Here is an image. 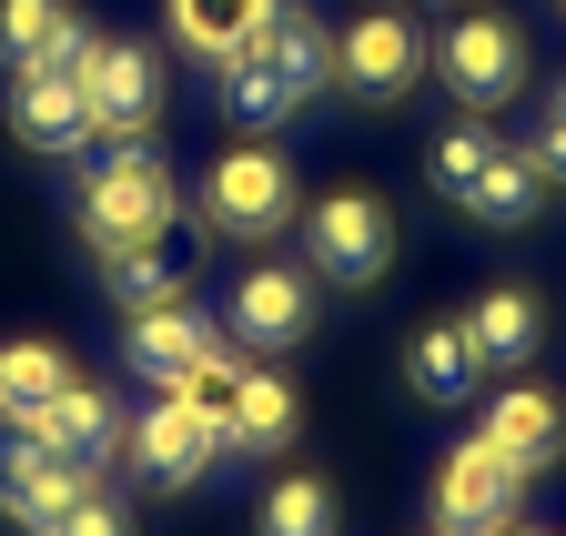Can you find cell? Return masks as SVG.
Instances as JSON below:
<instances>
[{"label": "cell", "mask_w": 566, "mask_h": 536, "mask_svg": "<svg viewBox=\"0 0 566 536\" xmlns=\"http://www.w3.org/2000/svg\"><path fill=\"white\" fill-rule=\"evenodd\" d=\"M212 72H223V122H233V132H273L283 112L304 102L294 82H283V61H273L263 41H253V51H233V61H212Z\"/></svg>", "instance_id": "20"}, {"label": "cell", "mask_w": 566, "mask_h": 536, "mask_svg": "<svg viewBox=\"0 0 566 536\" xmlns=\"http://www.w3.org/2000/svg\"><path fill=\"white\" fill-rule=\"evenodd\" d=\"M465 213H475V223H495V233L536 223V213H546V172H536L516 143H495V162H485V172H475V192H465Z\"/></svg>", "instance_id": "21"}, {"label": "cell", "mask_w": 566, "mask_h": 536, "mask_svg": "<svg viewBox=\"0 0 566 536\" xmlns=\"http://www.w3.org/2000/svg\"><path fill=\"white\" fill-rule=\"evenodd\" d=\"M506 536H546V526H506Z\"/></svg>", "instance_id": "30"}, {"label": "cell", "mask_w": 566, "mask_h": 536, "mask_svg": "<svg viewBox=\"0 0 566 536\" xmlns=\"http://www.w3.org/2000/svg\"><path fill=\"white\" fill-rule=\"evenodd\" d=\"M485 162H495V132H485V112L446 122V132H436V153H424V172H436V192H446V203H465Z\"/></svg>", "instance_id": "25"}, {"label": "cell", "mask_w": 566, "mask_h": 536, "mask_svg": "<svg viewBox=\"0 0 566 536\" xmlns=\"http://www.w3.org/2000/svg\"><path fill=\"white\" fill-rule=\"evenodd\" d=\"M294 435H304V406H294V385H283V375H263V365H243L233 406H223V445H243V455H283Z\"/></svg>", "instance_id": "18"}, {"label": "cell", "mask_w": 566, "mask_h": 536, "mask_svg": "<svg viewBox=\"0 0 566 536\" xmlns=\"http://www.w3.org/2000/svg\"><path fill=\"white\" fill-rule=\"evenodd\" d=\"M11 132H21V153H41V162L82 153V143H92L82 72H11Z\"/></svg>", "instance_id": "14"}, {"label": "cell", "mask_w": 566, "mask_h": 536, "mask_svg": "<svg viewBox=\"0 0 566 536\" xmlns=\"http://www.w3.org/2000/svg\"><path fill=\"white\" fill-rule=\"evenodd\" d=\"M41 536H132V506H122L112 486H82V496H71Z\"/></svg>", "instance_id": "27"}, {"label": "cell", "mask_w": 566, "mask_h": 536, "mask_svg": "<svg viewBox=\"0 0 566 536\" xmlns=\"http://www.w3.org/2000/svg\"><path fill=\"white\" fill-rule=\"evenodd\" d=\"M253 526L263 536H334V486L324 476H273V496H263Z\"/></svg>", "instance_id": "26"}, {"label": "cell", "mask_w": 566, "mask_h": 536, "mask_svg": "<svg viewBox=\"0 0 566 536\" xmlns=\"http://www.w3.org/2000/svg\"><path fill=\"white\" fill-rule=\"evenodd\" d=\"M495 455H506V465H526V476H546V465L566 455V406H556V395L546 385H506V395H495V406H485V425H475Z\"/></svg>", "instance_id": "17"}, {"label": "cell", "mask_w": 566, "mask_h": 536, "mask_svg": "<svg viewBox=\"0 0 566 536\" xmlns=\"http://www.w3.org/2000/svg\"><path fill=\"white\" fill-rule=\"evenodd\" d=\"M294 213H304L294 203V162H283L273 143H233L223 162L202 172V233H223V243H263Z\"/></svg>", "instance_id": "3"}, {"label": "cell", "mask_w": 566, "mask_h": 536, "mask_svg": "<svg viewBox=\"0 0 566 536\" xmlns=\"http://www.w3.org/2000/svg\"><path fill=\"white\" fill-rule=\"evenodd\" d=\"M223 334L243 355H294L314 334V274L304 263H253V274L233 284V304H223Z\"/></svg>", "instance_id": "9"}, {"label": "cell", "mask_w": 566, "mask_h": 536, "mask_svg": "<svg viewBox=\"0 0 566 536\" xmlns=\"http://www.w3.org/2000/svg\"><path fill=\"white\" fill-rule=\"evenodd\" d=\"M436 82L465 102V112H495L526 92V31L506 11H465L446 41H436Z\"/></svg>", "instance_id": "7"}, {"label": "cell", "mask_w": 566, "mask_h": 536, "mask_svg": "<svg viewBox=\"0 0 566 536\" xmlns=\"http://www.w3.org/2000/svg\"><path fill=\"white\" fill-rule=\"evenodd\" d=\"M263 51L283 61V82H294V92H324L334 82V41H324V21L304 11V0H283V11L263 21Z\"/></svg>", "instance_id": "24"}, {"label": "cell", "mask_w": 566, "mask_h": 536, "mask_svg": "<svg viewBox=\"0 0 566 536\" xmlns=\"http://www.w3.org/2000/svg\"><path fill=\"white\" fill-rule=\"evenodd\" d=\"M71 213H82V243L92 253H122L142 233H163L182 203H172V172L153 143H102V162L82 172V192H71Z\"/></svg>", "instance_id": "1"}, {"label": "cell", "mask_w": 566, "mask_h": 536, "mask_svg": "<svg viewBox=\"0 0 566 536\" xmlns=\"http://www.w3.org/2000/svg\"><path fill=\"white\" fill-rule=\"evenodd\" d=\"M82 486H102V476H82V465H61L31 425H0V516H21L31 536L82 496Z\"/></svg>", "instance_id": "13"}, {"label": "cell", "mask_w": 566, "mask_h": 536, "mask_svg": "<svg viewBox=\"0 0 566 536\" xmlns=\"http://www.w3.org/2000/svg\"><path fill=\"white\" fill-rule=\"evenodd\" d=\"M455 324H465V345H475L485 375H516V365H536V345H546V304H536L526 284H485Z\"/></svg>", "instance_id": "15"}, {"label": "cell", "mask_w": 566, "mask_h": 536, "mask_svg": "<svg viewBox=\"0 0 566 536\" xmlns=\"http://www.w3.org/2000/svg\"><path fill=\"white\" fill-rule=\"evenodd\" d=\"M202 223H163V233H142V243H122V253H102V284L142 314V304H182V284H192V263H202Z\"/></svg>", "instance_id": "12"}, {"label": "cell", "mask_w": 566, "mask_h": 536, "mask_svg": "<svg viewBox=\"0 0 566 536\" xmlns=\"http://www.w3.org/2000/svg\"><path fill=\"white\" fill-rule=\"evenodd\" d=\"M526 162H536L546 182H566V122H536V143H526Z\"/></svg>", "instance_id": "28"}, {"label": "cell", "mask_w": 566, "mask_h": 536, "mask_svg": "<svg viewBox=\"0 0 566 536\" xmlns=\"http://www.w3.org/2000/svg\"><path fill=\"white\" fill-rule=\"evenodd\" d=\"M71 375H82V365H71L61 345H41V334H31V345H0V425H31Z\"/></svg>", "instance_id": "22"}, {"label": "cell", "mask_w": 566, "mask_h": 536, "mask_svg": "<svg viewBox=\"0 0 566 536\" xmlns=\"http://www.w3.org/2000/svg\"><path fill=\"white\" fill-rule=\"evenodd\" d=\"M82 51L92 31L71 0H0V61L11 72H82Z\"/></svg>", "instance_id": "16"}, {"label": "cell", "mask_w": 566, "mask_h": 536, "mask_svg": "<svg viewBox=\"0 0 566 536\" xmlns=\"http://www.w3.org/2000/svg\"><path fill=\"white\" fill-rule=\"evenodd\" d=\"M385 263H395V213L375 192H324V203H304V274L314 284L365 294V284H385Z\"/></svg>", "instance_id": "4"}, {"label": "cell", "mask_w": 566, "mask_h": 536, "mask_svg": "<svg viewBox=\"0 0 566 536\" xmlns=\"http://www.w3.org/2000/svg\"><path fill=\"white\" fill-rule=\"evenodd\" d=\"M31 435H41L61 465H82V476H112V465H122V406H112L92 375H71L51 406L31 416Z\"/></svg>", "instance_id": "11"}, {"label": "cell", "mask_w": 566, "mask_h": 536, "mask_svg": "<svg viewBox=\"0 0 566 536\" xmlns=\"http://www.w3.org/2000/svg\"><path fill=\"white\" fill-rule=\"evenodd\" d=\"M405 375H415L424 406H465L485 365H475V345H465V324H424V334H415V355H405Z\"/></svg>", "instance_id": "23"}, {"label": "cell", "mask_w": 566, "mask_h": 536, "mask_svg": "<svg viewBox=\"0 0 566 536\" xmlns=\"http://www.w3.org/2000/svg\"><path fill=\"white\" fill-rule=\"evenodd\" d=\"M424 72H436V41H424L405 11H365L334 41V92H354V102H405Z\"/></svg>", "instance_id": "5"}, {"label": "cell", "mask_w": 566, "mask_h": 536, "mask_svg": "<svg viewBox=\"0 0 566 536\" xmlns=\"http://www.w3.org/2000/svg\"><path fill=\"white\" fill-rule=\"evenodd\" d=\"M223 345H233V334L212 324V314H192V304H142V314L122 324V365L153 385V395H172L182 375H202Z\"/></svg>", "instance_id": "10"}, {"label": "cell", "mask_w": 566, "mask_h": 536, "mask_svg": "<svg viewBox=\"0 0 566 536\" xmlns=\"http://www.w3.org/2000/svg\"><path fill=\"white\" fill-rule=\"evenodd\" d=\"M82 112H92V143H142L163 122V51L92 41L82 51Z\"/></svg>", "instance_id": "6"}, {"label": "cell", "mask_w": 566, "mask_h": 536, "mask_svg": "<svg viewBox=\"0 0 566 536\" xmlns=\"http://www.w3.org/2000/svg\"><path fill=\"white\" fill-rule=\"evenodd\" d=\"M273 11H283V0H163L172 41H182V51H202V61H233V51H253Z\"/></svg>", "instance_id": "19"}, {"label": "cell", "mask_w": 566, "mask_h": 536, "mask_svg": "<svg viewBox=\"0 0 566 536\" xmlns=\"http://www.w3.org/2000/svg\"><path fill=\"white\" fill-rule=\"evenodd\" d=\"M526 506V465H506L485 435H465L436 476V536H506Z\"/></svg>", "instance_id": "8"}, {"label": "cell", "mask_w": 566, "mask_h": 536, "mask_svg": "<svg viewBox=\"0 0 566 536\" xmlns=\"http://www.w3.org/2000/svg\"><path fill=\"white\" fill-rule=\"evenodd\" d=\"M546 122H566V82H556V92H546Z\"/></svg>", "instance_id": "29"}, {"label": "cell", "mask_w": 566, "mask_h": 536, "mask_svg": "<svg viewBox=\"0 0 566 536\" xmlns=\"http://www.w3.org/2000/svg\"><path fill=\"white\" fill-rule=\"evenodd\" d=\"M233 445H223V416H202V406H182V395H153L132 425H122V465L153 496H182V486H202L212 465H223Z\"/></svg>", "instance_id": "2"}]
</instances>
